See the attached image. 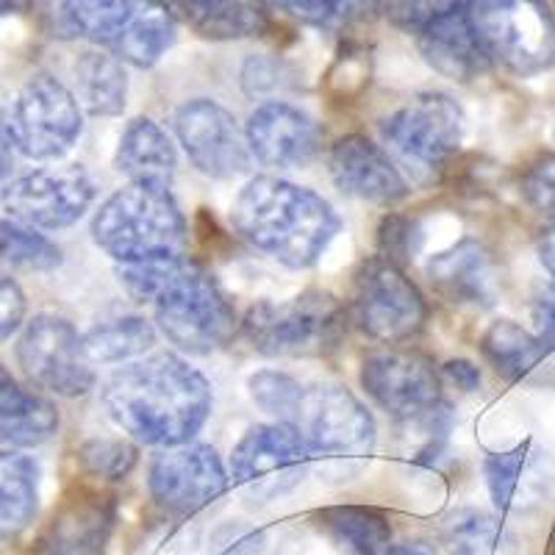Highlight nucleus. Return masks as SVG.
Instances as JSON below:
<instances>
[{
    "label": "nucleus",
    "mask_w": 555,
    "mask_h": 555,
    "mask_svg": "<svg viewBox=\"0 0 555 555\" xmlns=\"http://www.w3.org/2000/svg\"><path fill=\"white\" fill-rule=\"evenodd\" d=\"M539 259H542L544 270L555 278V222L544 228L539 236Z\"/></svg>",
    "instance_id": "obj_44"
},
{
    "label": "nucleus",
    "mask_w": 555,
    "mask_h": 555,
    "mask_svg": "<svg viewBox=\"0 0 555 555\" xmlns=\"http://www.w3.org/2000/svg\"><path fill=\"white\" fill-rule=\"evenodd\" d=\"M114 167L128 178V183L170 190L178 172L176 142L151 117H133L120 133Z\"/></svg>",
    "instance_id": "obj_24"
},
{
    "label": "nucleus",
    "mask_w": 555,
    "mask_h": 555,
    "mask_svg": "<svg viewBox=\"0 0 555 555\" xmlns=\"http://www.w3.org/2000/svg\"><path fill=\"white\" fill-rule=\"evenodd\" d=\"M317 528L347 555H389L391 522L370 505H334L314 514Z\"/></svg>",
    "instance_id": "obj_29"
},
{
    "label": "nucleus",
    "mask_w": 555,
    "mask_h": 555,
    "mask_svg": "<svg viewBox=\"0 0 555 555\" xmlns=\"http://www.w3.org/2000/svg\"><path fill=\"white\" fill-rule=\"evenodd\" d=\"M158 328L147 317L112 311L83 334V347L92 364H128L153 350Z\"/></svg>",
    "instance_id": "obj_28"
},
{
    "label": "nucleus",
    "mask_w": 555,
    "mask_h": 555,
    "mask_svg": "<svg viewBox=\"0 0 555 555\" xmlns=\"http://www.w3.org/2000/svg\"><path fill=\"white\" fill-rule=\"evenodd\" d=\"M480 353L500 378L517 384L542 364L547 347L539 334H530L519 322L498 320L480 336Z\"/></svg>",
    "instance_id": "obj_32"
},
{
    "label": "nucleus",
    "mask_w": 555,
    "mask_h": 555,
    "mask_svg": "<svg viewBox=\"0 0 555 555\" xmlns=\"http://www.w3.org/2000/svg\"><path fill=\"white\" fill-rule=\"evenodd\" d=\"M78 459L92 478L117 483V480H126L137 467L139 448L128 439H92L83 444Z\"/></svg>",
    "instance_id": "obj_34"
},
{
    "label": "nucleus",
    "mask_w": 555,
    "mask_h": 555,
    "mask_svg": "<svg viewBox=\"0 0 555 555\" xmlns=\"http://www.w3.org/2000/svg\"><path fill=\"white\" fill-rule=\"evenodd\" d=\"M0 259L20 270L48 272L62 264V250L37 228L17 220H0Z\"/></svg>",
    "instance_id": "obj_33"
},
{
    "label": "nucleus",
    "mask_w": 555,
    "mask_h": 555,
    "mask_svg": "<svg viewBox=\"0 0 555 555\" xmlns=\"http://www.w3.org/2000/svg\"><path fill=\"white\" fill-rule=\"evenodd\" d=\"M314 464L309 448L292 425H253L231 453V480L250 503H272L304 483Z\"/></svg>",
    "instance_id": "obj_13"
},
{
    "label": "nucleus",
    "mask_w": 555,
    "mask_h": 555,
    "mask_svg": "<svg viewBox=\"0 0 555 555\" xmlns=\"http://www.w3.org/2000/svg\"><path fill=\"white\" fill-rule=\"evenodd\" d=\"M428 284L442 300L467 309H489L498 297V272L492 253L478 240L464 236L425 264Z\"/></svg>",
    "instance_id": "obj_21"
},
{
    "label": "nucleus",
    "mask_w": 555,
    "mask_h": 555,
    "mask_svg": "<svg viewBox=\"0 0 555 555\" xmlns=\"http://www.w3.org/2000/svg\"><path fill=\"white\" fill-rule=\"evenodd\" d=\"M240 240L286 270H309L339 236L341 217L320 192L278 176H253L236 195Z\"/></svg>",
    "instance_id": "obj_3"
},
{
    "label": "nucleus",
    "mask_w": 555,
    "mask_h": 555,
    "mask_svg": "<svg viewBox=\"0 0 555 555\" xmlns=\"http://www.w3.org/2000/svg\"><path fill=\"white\" fill-rule=\"evenodd\" d=\"M361 389L395 423H411L442 405V370L411 347H384L361 361Z\"/></svg>",
    "instance_id": "obj_15"
},
{
    "label": "nucleus",
    "mask_w": 555,
    "mask_h": 555,
    "mask_svg": "<svg viewBox=\"0 0 555 555\" xmlns=\"http://www.w3.org/2000/svg\"><path fill=\"white\" fill-rule=\"evenodd\" d=\"M328 172L336 190L373 206H398L409 201L411 183L384 145L364 133H347L328 151Z\"/></svg>",
    "instance_id": "obj_19"
},
{
    "label": "nucleus",
    "mask_w": 555,
    "mask_h": 555,
    "mask_svg": "<svg viewBox=\"0 0 555 555\" xmlns=\"http://www.w3.org/2000/svg\"><path fill=\"white\" fill-rule=\"evenodd\" d=\"M253 158L270 170H300L322 151L320 122L289 101H264L245 122Z\"/></svg>",
    "instance_id": "obj_18"
},
{
    "label": "nucleus",
    "mask_w": 555,
    "mask_h": 555,
    "mask_svg": "<svg viewBox=\"0 0 555 555\" xmlns=\"http://www.w3.org/2000/svg\"><path fill=\"white\" fill-rule=\"evenodd\" d=\"M178 145L197 172L215 181H234L250 172L253 153L234 114L211 98H192L172 114Z\"/></svg>",
    "instance_id": "obj_16"
},
{
    "label": "nucleus",
    "mask_w": 555,
    "mask_h": 555,
    "mask_svg": "<svg viewBox=\"0 0 555 555\" xmlns=\"http://www.w3.org/2000/svg\"><path fill=\"white\" fill-rule=\"evenodd\" d=\"M12 133H9V114L3 112L0 106V190H3V183H7L9 170H12Z\"/></svg>",
    "instance_id": "obj_43"
},
{
    "label": "nucleus",
    "mask_w": 555,
    "mask_h": 555,
    "mask_svg": "<svg viewBox=\"0 0 555 555\" xmlns=\"http://www.w3.org/2000/svg\"><path fill=\"white\" fill-rule=\"evenodd\" d=\"M278 423L300 434L322 475L331 480H353L370 467L375 455L378 428L373 411L341 384L300 380L289 409Z\"/></svg>",
    "instance_id": "obj_4"
},
{
    "label": "nucleus",
    "mask_w": 555,
    "mask_h": 555,
    "mask_svg": "<svg viewBox=\"0 0 555 555\" xmlns=\"http://www.w3.org/2000/svg\"><path fill=\"white\" fill-rule=\"evenodd\" d=\"M450 555H517V539L505 522L483 508H455L439 528Z\"/></svg>",
    "instance_id": "obj_31"
},
{
    "label": "nucleus",
    "mask_w": 555,
    "mask_h": 555,
    "mask_svg": "<svg viewBox=\"0 0 555 555\" xmlns=\"http://www.w3.org/2000/svg\"><path fill=\"white\" fill-rule=\"evenodd\" d=\"M533 320H537V334L544 341L547 353H555V286H542L533 300Z\"/></svg>",
    "instance_id": "obj_41"
},
{
    "label": "nucleus",
    "mask_w": 555,
    "mask_h": 555,
    "mask_svg": "<svg viewBox=\"0 0 555 555\" xmlns=\"http://www.w3.org/2000/svg\"><path fill=\"white\" fill-rule=\"evenodd\" d=\"M106 416L137 444H190L211 416L215 395L206 375L181 353L158 350L117 366L101 389Z\"/></svg>",
    "instance_id": "obj_1"
},
{
    "label": "nucleus",
    "mask_w": 555,
    "mask_h": 555,
    "mask_svg": "<svg viewBox=\"0 0 555 555\" xmlns=\"http://www.w3.org/2000/svg\"><path fill=\"white\" fill-rule=\"evenodd\" d=\"M14 151L34 162H59L83 133V106L56 76L37 73L14 95L9 108Z\"/></svg>",
    "instance_id": "obj_11"
},
{
    "label": "nucleus",
    "mask_w": 555,
    "mask_h": 555,
    "mask_svg": "<svg viewBox=\"0 0 555 555\" xmlns=\"http://www.w3.org/2000/svg\"><path fill=\"white\" fill-rule=\"evenodd\" d=\"M117 278L133 304L153 311V325L178 353L211 356L231 345L242 328L220 281L190 256L120 267Z\"/></svg>",
    "instance_id": "obj_2"
},
{
    "label": "nucleus",
    "mask_w": 555,
    "mask_h": 555,
    "mask_svg": "<svg viewBox=\"0 0 555 555\" xmlns=\"http://www.w3.org/2000/svg\"><path fill=\"white\" fill-rule=\"evenodd\" d=\"M423 247V228L414 217L386 215L378 228V256L398 267H409Z\"/></svg>",
    "instance_id": "obj_35"
},
{
    "label": "nucleus",
    "mask_w": 555,
    "mask_h": 555,
    "mask_svg": "<svg viewBox=\"0 0 555 555\" xmlns=\"http://www.w3.org/2000/svg\"><path fill=\"white\" fill-rule=\"evenodd\" d=\"M522 195L537 211L555 215V156H542L522 172Z\"/></svg>",
    "instance_id": "obj_37"
},
{
    "label": "nucleus",
    "mask_w": 555,
    "mask_h": 555,
    "mask_svg": "<svg viewBox=\"0 0 555 555\" xmlns=\"http://www.w3.org/2000/svg\"><path fill=\"white\" fill-rule=\"evenodd\" d=\"M59 430V411L48 398L17 384L0 366V444L37 448Z\"/></svg>",
    "instance_id": "obj_25"
},
{
    "label": "nucleus",
    "mask_w": 555,
    "mask_h": 555,
    "mask_svg": "<svg viewBox=\"0 0 555 555\" xmlns=\"http://www.w3.org/2000/svg\"><path fill=\"white\" fill-rule=\"evenodd\" d=\"M76 98L92 117H117L128 103L126 62L112 51H87L78 56L76 67Z\"/></svg>",
    "instance_id": "obj_30"
},
{
    "label": "nucleus",
    "mask_w": 555,
    "mask_h": 555,
    "mask_svg": "<svg viewBox=\"0 0 555 555\" xmlns=\"http://www.w3.org/2000/svg\"><path fill=\"white\" fill-rule=\"evenodd\" d=\"M95 201L98 183L81 165L39 167L3 186L7 215L37 231L76 225Z\"/></svg>",
    "instance_id": "obj_14"
},
{
    "label": "nucleus",
    "mask_w": 555,
    "mask_h": 555,
    "mask_svg": "<svg viewBox=\"0 0 555 555\" xmlns=\"http://www.w3.org/2000/svg\"><path fill=\"white\" fill-rule=\"evenodd\" d=\"M469 7V0H386V14L403 31H423L428 23Z\"/></svg>",
    "instance_id": "obj_36"
},
{
    "label": "nucleus",
    "mask_w": 555,
    "mask_h": 555,
    "mask_svg": "<svg viewBox=\"0 0 555 555\" xmlns=\"http://www.w3.org/2000/svg\"><path fill=\"white\" fill-rule=\"evenodd\" d=\"M267 7L284 12L286 17L309 23V26H328L345 17L341 0H264Z\"/></svg>",
    "instance_id": "obj_38"
},
{
    "label": "nucleus",
    "mask_w": 555,
    "mask_h": 555,
    "mask_svg": "<svg viewBox=\"0 0 555 555\" xmlns=\"http://www.w3.org/2000/svg\"><path fill=\"white\" fill-rule=\"evenodd\" d=\"M389 555H436L434 547H428V544H400V547H391Z\"/></svg>",
    "instance_id": "obj_46"
},
{
    "label": "nucleus",
    "mask_w": 555,
    "mask_h": 555,
    "mask_svg": "<svg viewBox=\"0 0 555 555\" xmlns=\"http://www.w3.org/2000/svg\"><path fill=\"white\" fill-rule=\"evenodd\" d=\"M347 309L331 292L309 289L289 300H259L242 320L247 345L267 359H309L336 350Z\"/></svg>",
    "instance_id": "obj_7"
},
{
    "label": "nucleus",
    "mask_w": 555,
    "mask_h": 555,
    "mask_svg": "<svg viewBox=\"0 0 555 555\" xmlns=\"http://www.w3.org/2000/svg\"><path fill=\"white\" fill-rule=\"evenodd\" d=\"M416 44L425 62L455 83H473L492 69V56L473 23L469 7L434 20L416 31Z\"/></svg>",
    "instance_id": "obj_22"
},
{
    "label": "nucleus",
    "mask_w": 555,
    "mask_h": 555,
    "mask_svg": "<svg viewBox=\"0 0 555 555\" xmlns=\"http://www.w3.org/2000/svg\"><path fill=\"white\" fill-rule=\"evenodd\" d=\"M469 14L494 64L517 78L555 64V14L544 0H469Z\"/></svg>",
    "instance_id": "obj_10"
},
{
    "label": "nucleus",
    "mask_w": 555,
    "mask_h": 555,
    "mask_svg": "<svg viewBox=\"0 0 555 555\" xmlns=\"http://www.w3.org/2000/svg\"><path fill=\"white\" fill-rule=\"evenodd\" d=\"M242 83L247 95H270L284 87V67L275 59H250L242 69Z\"/></svg>",
    "instance_id": "obj_40"
},
{
    "label": "nucleus",
    "mask_w": 555,
    "mask_h": 555,
    "mask_svg": "<svg viewBox=\"0 0 555 555\" xmlns=\"http://www.w3.org/2000/svg\"><path fill=\"white\" fill-rule=\"evenodd\" d=\"M17 364L34 386L59 398H83L98 384L83 336L67 317L59 314H37L23 325Z\"/></svg>",
    "instance_id": "obj_12"
},
{
    "label": "nucleus",
    "mask_w": 555,
    "mask_h": 555,
    "mask_svg": "<svg viewBox=\"0 0 555 555\" xmlns=\"http://www.w3.org/2000/svg\"><path fill=\"white\" fill-rule=\"evenodd\" d=\"M89 234L120 267L158 264L186 256L190 228L170 190L128 183L101 203Z\"/></svg>",
    "instance_id": "obj_5"
},
{
    "label": "nucleus",
    "mask_w": 555,
    "mask_h": 555,
    "mask_svg": "<svg viewBox=\"0 0 555 555\" xmlns=\"http://www.w3.org/2000/svg\"><path fill=\"white\" fill-rule=\"evenodd\" d=\"M83 39L133 67H153L176 44L178 23L165 0H59Z\"/></svg>",
    "instance_id": "obj_8"
},
{
    "label": "nucleus",
    "mask_w": 555,
    "mask_h": 555,
    "mask_svg": "<svg viewBox=\"0 0 555 555\" xmlns=\"http://www.w3.org/2000/svg\"><path fill=\"white\" fill-rule=\"evenodd\" d=\"M26 292L12 275L0 272V345L12 339L26 325Z\"/></svg>",
    "instance_id": "obj_39"
},
{
    "label": "nucleus",
    "mask_w": 555,
    "mask_h": 555,
    "mask_svg": "<svg viewBox=\"0 0 555 555\" xmlns=\"http://www.w3.org/2000/svg\"><path fill=\"white\" fill-rule=\"evenodd\" d=\"M345 3V17H370V14L386 12V0H341Z\"/></svg>",
    "instance_id": "obj_45"
},
{
    "label": "nucleus",
    "mask_w": 555,
    "mask_h": 555,
    "mask_svg": "<svg viewBox=\"0 0 555 555\" xmlns=\"http://www.w3.org/2000/svg\"><path fill=\"white\" fill-rule=\"evenodd\" d=\"M380 139L414 183H436L464 145L467 117L444 92H420L380 120Z\"/></svg>",
    "instance_id": "obj_6"
},
{
    "label": "nucleus",
    "mask_w": 555,
    "mask_h": 555,
    "mask_svg": "<svg viewBox=\"0 0 555 555\" xmlns=\"http://www.w3.org/2000/svg\"><path fill=\"white\" fill-rule=\"evenodd\" d=\"M172 7L201 37L217 42L264 37L270 31L264 0H172Z\"/></svg>",
    "instance_id": "obj_26"
},
{
    "label": "nucleus",
    "mask_w": 555,
    "mask_h": 555,
    "mask_svg": "<svg viewBox=\"0 0 555 555\" xmlns=\"http://www.w3.org/2000/svg\"><path fill=\"white\" fill-rule=\"evenodd\" d=\"M117 522V498L103 486L67 492L39 537V555H103Z\"/></svg>",
    "instance_id": "obj_20"
},
{
    "label": "nucleus",
    "mask_w": 555,
    "mask_h": 555,
    "mask_svg": "<svg viewBox=\"0 0 555 555\" xmlns=\"http://www.w3.org/2000/svg\"><path fill=\"white\" fill-rule=\"evenodd\" d=\"M442 378L450 380L459 391H478L480 389V370L467 359H450L442 366Z\"/></svg>",
    "instance_id": "obj_42"
},
{
    "label": "nucleus",
    "mask_w": 555,
    "mask_h": 555,
    "mask_svg": "<svg viewBox=\"0 0 555 555\" xmlns=\"http://www.w3.org/2000/svg\"><path fill=\"white\" fill-rule=\"evenodd\" d=\"M347 320L370 341L395 347L414 339L425 328L428 304L403 267L391 264L384 256H373L356 270Z\"/></svg>",
    "instance_id": "obj_9"
},
{
    "label": "nucleus",
    "mask_w": 555,
    "mask_h": 555,
    "mask_svg": "<svg viewBox=\"0 0 555 555\" xmlns=\"http://www.w3.org/2000/svg\"><path fill=\"white\" fill-rule=\"evenodd\" d=\"M483 478L500 512H525L547 498L553 464L533 442H522L505 453L486 455Z\"/></svg>",
    "instance_id": "obj_23"
},
{
    "label": "nucleus",
    "mask_w": 555,
    "mask_h": 555,
    "mask_svg": "<svg viewBox=\"0 0 555 555\" xmlns=\"http://www.w3.org/2000/svg\"><path fill=\"white\" fill-rule=\"evenodd\" d=\"M228 489V473L211 444H181L158 450L147 464V492L170 517H192L220 500Z\"/></svg>",
    "instance_id": "obj_17"
},
{
    "label": "nucleus",
    "mask_w": 555,
    "mask_h": 555,
    "mask_svg": "<svg viewBox=\"0 0 555 555\" xmlns=\"http://www.w3.org/2000/svg\"><path fill=\"white\" fill-rule=\"evenodd\" d=\"M39 464L20 450L0 453V544L17 539L39 508Z\"/></svg>",
    "instance_id": "obj_27"
}]
</instances>
